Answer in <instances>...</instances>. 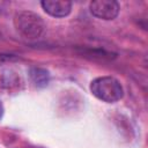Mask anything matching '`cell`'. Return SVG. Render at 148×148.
Wrapping results in <instances>:
<instances>
[{
	"label": "cell",
	"instance_id": "cell-6",
	"mask_svg": "<svg viewBox=\"0 0 148 148\" xmlns=\"http://www.w3.org/2000/svg\"><path fill=\"white\" fill-rule=\"evenodd\" d=\"M2 114H3V108H2V104L0 103V118L2 117Z\"/></svg>",
	"mask_w": 148,
	"mask_h": 148
},
{
	"label": "cell",
	"instance_id": "cell-3",
	"mask_svg": "<svg viewBox=\"0 0 148 148\" xmlns=\"http://www.w3.org/2000/svg\"><path fill=\"white\" fill-rule=\"evenodd\" d=\"M90 13L97 18L110 21L119 14V5L114 0H95L89 5Z\"/></svg>",
	"mask_w": 148,
	"mask_h": 148
},
{
	"label": "cell",
	"instance_id": "cell-5",
	"mask_svg": "<svg viewBox=\"0 0 148 148\" xmlns=\"http://www.w3.org/2000/svg\"><path fill=\"white\" fill-rule=\"evenodd\" d=\"M30 77H31V81L35 86L37 87H44L49 82V79H50V75H49V72L45 71V69H42V68H37V67H34L30 69Z\"/></svg>",
	"mask_w": 148,
	"mask_h": 148
},
{
	"label": "cell",
	"instance_id": "cell-2",
	"mask_svg": "<svg viewBox=\"0 0 148 148\" xmlns=\"http://www.w3.org/2000/svg\"><path fill=\"white\" fill-rule=\"evenodd\" d=\"M14 27L25 38H38L43 34L45 24L38 14L30 10H21L14 16Z\"/></svg>",
	"mask_w": 148,
	"mask_h": 148
},
{
	"label": "cell",
	"instance_id": "cell-4",
	"mask_svg": "<svg viewBox=\"0 0 148 148\" xmlns=\"http://www.w3.org/2000/svg\"><path fill=\"white\" fill-rule=\"evenodd\" d=\"M40 5L43 9L53 17H65L72 10V2L66 0H44Z\"/></svg>",
	"mask_w": 148,
	"mask_h": 148
},
{
	"label": "cell",
	"instance_id": "cell-1",
	"mask_svg": "<svg viewBox=\"0 0 148 148\" xmlns=\"http://www.w3.org/2000/svg\"><path fill=\"white\" fill-rule=\"evenodd\" d=\"M90 91L96 98L105 103H114L124 95L120 82L112 76H99L94 79L90 83Z\"/></svg>",
	"mask_w": 148,
	"mask_h": 148
}]
</instances>
